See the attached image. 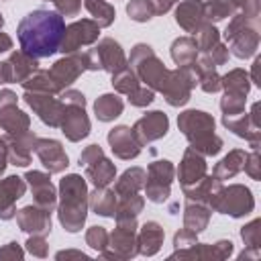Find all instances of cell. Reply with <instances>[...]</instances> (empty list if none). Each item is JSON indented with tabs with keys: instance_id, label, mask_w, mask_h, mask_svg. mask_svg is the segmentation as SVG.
<instances>
[{
	"instance_id": "53",
	"label": "cell",
	"mask_w": 261,
	"mask_h": 261,
	"mask_svg": "<svg viewBox=\"0 0 261 261\" xmlns=\"http://www.w3.org/2000/svg\"><path fill=\"white\" fill-rule=\"evenodd\" d=\"M198 241V234L188 230V228H179L175 234H173V249L179 251V249H188L190 245H194Z\"/></svg>"
},
{
	"instance_id": "57",
	"label": "cell",
	"mask_w": 261,
	"mask_h": 261,
	"mask_svg": "<svg viewBox=\"0 0 261 261\" xmlns=\"http://www.w3.org/2000/svg\"><path fill=\"white\" fill-rule=\"evenodd\" d=\"M8 104H18V96H16V92L6 88V90H0V108L8 106Z\"/></svg>"
},
{
	"instance_id": "50",
	"label": "cell",
	"mask_w": 261,
	"mask_h": 261,
	"mask_svg": "<svg viewBox=\"0 0 261 261\" xmlns=\"http://www.w3.org/2000/svg\"><path fill=\"white\" fill-rule=\"evenodd\" d=\"M234 6H237V12L247 16V18H253L257 20L259 14H261V0H232Z\"/></svg>"
},
{
	"instance_id": "8",
	"label": "cell",
	"mask_w": 261,
	"mask_h": 261,
	"mask_svg": "<svg viewBox=\"0 0 261 261\" xmlns=\"http://www.w3.org/2000/svg\"><path fill=\"white\" fill-rule=\"evenodd\" d=\"M80 165L86 169V179L94 188H104L110 186L116 179V165L104 155V149L96 143L88 145L80 153Z\"/></svg>"
},
{
	"instance_id": "37",
	"label": "cell",
	"mask_w": 261,
	"mask_h": 261,
	"mask_svg": "<svg viewBox=\"0 0 261 261\" xmlns=\"http://www.w3.org/2000/svg\"><path fill=\"white\" fill-rule=\"evenodd\" d=\"M84 6L100 29H108L116 20V10L108 0H84Z\"/></svg>"
},
{
	"instance_id": "14",
	"label": "cell",
	"mask_w": 261,
	"mask_h": 261,
	"mask_svg": "<svg viewBox=\"0 0 261 261\" xmlns=\"http://www.w3.org/2000/svg\"><path fill=\"white\" fill-rule=\"evenodd\" d=\"M130 130L137 137V141L141 143V147H145V145H149L153 141H159L167 135L169 118L163 110H149L130 126Z\"/></svg>"
},
{
	"instance_id": "52",
	"label": "cell",
	"mask_w": 261,
	"mask_h": 261,
	"mask_svg": "<svg viewBox=\"0 0 261 261\" xmlns=\"http://www.w3.org/2000/svg\"><path fill=\"white\" fill-rule=\"evenodd\" d=\"M232 253H234V245H232L230 239H220V241L212 243V255H214V261H224V259H228Z\"/></svg>"
},
{
	"instance_id": "48",
	"label": "cell",
	"mask_w": 261,
	"mask_h": 261,
	"mask_svg": "<svg viewBox=\"0 0 261 261\" xmlns=\"http://www.w3.org/2000/svg\"><path fill=\"white\" fill-rule=\"evenodd\" d=\"M126 100L133 104V106H137V108H145V106H149L153 100H155V92L151 90V88H147V86H139L137 90H133L128 96H126Z\"/></svg>"
},
{
	"instance_id": "9",
	"label": "cell",
	"mask_w": 261,
	"mask_h": 261,
	"mask_svg": "<svg viewBox=\"0 0 261 261\" xmlns=\"http://www.w3.org/2000/svg\"><path fill=\"white\" fill-rule=\"evenodd\" d=\"M175 179V165L169 159H155L147 167V177H145V196L153 204H163L167 202L171 194V184Z\"/></svg>"
},
{
	"instance_id": "17",
	"label": "cell",
	"mask_w": 261,
	"mask_h": 261,
	"mask_svg": "<svg viewBox=\"0 0 261 261\" xmlns=\"http://www.w3.org/2000/svg\"><path fill=\"white\" fill-rule=\"evenodd\" d=\"M86 71L84 65V51H75V53H67L61 59H57L51 67H49V75L53 77V82L57 84V88L63 92L65 88H69L82 73Z\"/></svg>"
},
{
	"instance_id": "62",
	"label": "cell",
	"mask_w": 261,
	"mask_h": 261,
	"mask_svg": "<svg viewBox=\"0 0 261 261\" xmlns=\"http://www.w3.org/2000/svg\"><path fill=\"white\" fill-rule=\"evenodd\" d=\"M10 49H12V39H10V35L2 33V29H0V53H6V51H10Z\"/></svg>"
},
{
	"instance_id": "3",
	"label": "cell",
	"mask_w": 261,
	"mask_h": 261,
	"mask_svg": "<svg viewBox=\"0 0 261 261\" xmlns=\"http://www.w3.org/2000/svg\"><path fill=\"white\" fill-rule=\"evenodd\" d=\"M177 128L188 139L190 147H194L204 157H214L222 151L224 141L214 133L216 120L210 112L190 108L177 114Z\"/></svg>"
},
{
	"instance_id": "16",
	"label": "cell",
	"mask_w": 261,
	"mask_h": 261,
	"mask_svg": "<svg viewBox=\"0 0 261 261\" xmlns=\"http://www.w3.org/2000/svg\"><path fill=\"white\" fill-rule=\"evenodd\" d=\"M35 155L39 157L41 165L49 173H63L69 167V157L57 139H41L37 137L35 141Z\"/></svg>"
},
{
	"instance_id": "34",
	"label": "cell",
	"mask_w": 261,
	"mask_h": 261,
	"mask_svg": "<svg viewBox=\"0 0 261 261\" xmlns=\"http://www.w3.org/2000/svg\"><path fill=\"white\" fill-rule=\"evenodd\" d=\"M145 177H147V171L143 167H128L124 169L116 184H114V194L120 198V196H128V194H139L145 186Z\"/></svg>"
},
{
	"instance_id": "10",
	"label": "cell",
	"mask_w": 261,
	"mask_h": 261,
	"mask_svg": "<svg viewBox=\"0 0 261 261\" xmlns=\"http://www.w3.org/2000/svg\"><path fill=\"white\" fill-rule=\"evenodd\" d=\"M196 86H198V75H196L194 65L175 67V69H169L167 80L161 88V94L169 106L179 108V106H186L190 102L192 90Z\"/></svg>"
},
{
	"instance_id": "18",
	"label": "cell",
	"mask_w": 261,
	"mask_h": 261,
	"mask_svg": "<svg viewBox=\"0 0 261 261\" xmlns=\"http://www.w3.org/2000/svg\"><path fill=\"white\" fill-rule=\"evenodd\" d=\"M59 128L65 135V139L71 143H80L82 139H86L92 130V122H90V116L86 112V106L65 104V112H63Z\"/></svg>"
},
{
	"instance_id": "36",
	"label": "cell",
	"mask_w": 261,
	"mask_h": 261,
	"mask_svg": "<svg viewBox=\"0 0 261 261\" xmlns=\"http://www.w3.org/2000/svg\"><path fill=\"white\" fill-rule=\"evenodd\" d=\"M220 86H222V92H234V94L249 96L253 84L245 69L234 67V69H228L224 75H220Z\"/></svg>"
},
{
	"instance_id": "13",
	"label": "cell",
	"mask_w": 261,
	"mask_h": 261,
	"mask_svg": "<svg viewBox=\"0 0 261 261\" xmlns=\"http://www.w3.org/2000/svg\"><path fill=\"white\" fill-rule=\"evenodd\" d=\"M222 126L249 143H261L259 102H255L249 112H239V114H230V116L222 114Z\"/></svg>"
},
{
	"instance_id": "1",
	"label": "cell",
	"mask_w": 261,
	"mask_h": 261,
	"mask_svg": "<svg viewBox=\"0 0 261 261\" xmlns=\"http://www.w3.org/2000/svg\"><path fill=\"white\" fill-rule=\"evenodd\" d=\"M63 31H65V20L57 10L35 8L20 18L16 27V37L24 53L43 59L59 51Z\"/></svg>"
},
{
	"instance_id": "49",
	"label": "cell",
	"mask_w": 261,
	"mask_h": 261,
	"mask_svg": "<svg viewBox=\"0 0 261 261\" xmlns=\"http://www.w3.org/2000/svg\"><path fill=\"white\" fill-rule=\"evenodd\" d=\"M243 171H245L251 179L259 181V177H261V157H259V149H251V151L247 153Z\"/></svg>"
},
{
	"instance_id": "7",
	"label": "cell",
	"mask_w": 261,
	"mask_h": 261,
	"mask_svg": "<svg viewBox=\"0 0 261 261\" xmlns=\"http://www.w3.org/2000/svg\"><path fill=\"white\" fill-rule=\"evenodd\" d=\"M253 210H255V198H253V192L245 184L222 186L212 206V212H220L230 218H243L251 214Z\"/></svg>"
},
{
	"instance_id": "32",
	"label": "cell",
	"mask_w": 261,
	"mask_h": 261,
	"mask_svg": "<svg viewBox=\"0 0 261 261\" xmlns=\"http://www.w3.org/2000/svg\"><path fill=\"white\" fill-rule=\"evenodd\" d=\"M169 55L173 59V63L177 67H188V65H194L196 59H198V45H196V39L186 35V37H177L173 39L171 47H169Z\"/></svg>"
},
{
	"instance_id": "12",
	"label": "cell",
	"mask_w": 261,
	"mask_h": 261,
	"mask_svg": "<svg viewBox=\"0 0 261 261\" xmlns=\"http://www.w3.org/2000/svg\"><path fill=\"white\" fill-rule=\"evenodd\" d=\"M100 37V27L96 20L92 18H80V20H73L69 24H65V31H63V39H61V45H59V51L63 55L67 53H75V51H82V47H90L98 41Z\"/></svg>"
},
{
	"instance_id": "29",
	"label": "cell",
	"mask_w": 261,
	"mask_h": 261,
	"mask_svg": "<svg viewBox=\"0 0 261 261\" xmlns=\"http://www.w3.org/2000/svg\"><path fill=\"white\" fill-rule=\"evenodd\" d=\"M210 216H212V210L208 206L192 202V200H186V204H184V228L200 234V232H204L208 228Z\"/></svg>"
},
{
	"instance_id": "31",
	"label": "cell",
	"mask_w": 261,
	"mask_h": 261,
	"mask_svg": "<svg viewBox=\"0 0 261 261\" xmlns=\"http://www.w3.org/2000/svg\"><path fill=\"white\" fill-rule=\"evenodd\" d=\"M245 157H247V151L245 149H230L212 169V175L220 181L224 179H232L234 175H239L243 171V165H245Z\"/></svg>"
},
{
	"instance_id": "56",
	"label": "cell",
	"mask_w": 261,
	"mask_h": 261,
	"mask_svg": "<svg viewBox=\"0 0 261 261\" xmlns=\"http://www.w3.org/2000/svg\"><path fill=\"white\" fill-rule=\"evenodd\" d=\"M84 65H86V71H102V63H100L96 47L84 51Z\"/></svg>"
},
{
	"instance_id": "19",
	"label": "cell",
	"mask_w": 261,
	"mask_h": 261,
	"mask_svg": "<svg viewBox=\"0 0 261 261\" xmlns=\"http://www.w3.org/2000/svg\"><path fill=\"white\" fill-rule=\"evenodd\" d=\"M208 173V163L202 153H198L194 147H188L181 155V161L175 169V177L181 188H190L198 184L204 175Z\"/></svg>"
},
{
	"instance_id": "2",
	"label": "cell",
	"mask_w": 261,
	"mask_h": 261,
	"mask_svg": "<svg viewBox=\"0 0 261 261\" xmlns=\"http://www.w3.org/2000/svg\"><path fill=\"white\" fill-rule=\"evenodd\" d=\"M88 181L80 173H67L57 188V218L63 230L75 234L88 218Z\"/></svg>"
},
{
	"instance_id": "38",
	"label": "cell",
	"mask_w": 261,
	"mask_h": 261,
	"mask_svg": "<svg viewBox=\"0 0 261 261\" xmlns=\"http://www.w3.org/2000/svg\"><path fill=\"white\" fill-rule=\"evenodd\" d=\"M22 90H31V92H47V94H61V90L57 88V84L53 82V77L49 75V69H37L33 71L24 82H20Z\"/></svg>"
},
{
	"instance_id": "58",
	"label": "cell",
	"mask_w": 261,
	"mask_h": 261,
	"mask_svg": "<svg viewBox=\"0 0 261 261\" xmlns=\"http://www.w3.org/2000/svg\"><path fill=\"white\" fill-rule=\"evenodd\" d=\"M71 257H75V259H88V255L84 251H75V249H65V251L55 253V259H71Z\"/></svg>"
},
{
	"instance_id": "63",
	"label": "cell",
	"mask_w": 261,
	"mask_h": 261,
	"mask_svg": "<svg viewBox=\"0 0 261 261\" xmlns=\"http://www.w3.org/2000/svg\"><path fill=\"white\" fill-rule=\"evenodd\" d=\"M261 251L259 249H251V247H245L241 253H239V259H259Z\"/></svg>"
},
{
	"instance_id": "15",
	"label": "cell",
	"mask_w": 261,
	"mask_h": 261,
	"mask_svg": "<svg viewBox=\"0 0 261 261\" xmlns=\"http://www.w3.org/2000/svg\"><path fill=\"white\" fill-rule=\"evenodd\" d=\"M27 186L33 192L35 204L53 212L57 208V188L51 181V173L49 171H39V169H29L24 175Z\"/></svg>"
},
{
	"instance_id": "4",
	"label": "cell",
	"mask_w": 261,
	"mask_h": 261,
	"mask_svg": "<svg viewBox=\"0 0 261 261\" xmlns=\"http://www.w3.org/2000/svg\"><path fill=\"white\" fill-rule=\"evenodd\" d=\"M224 45L228 47V53L239 59H249L257 55L259 49V24L253 18H247L243 14H234L228 18V24L224 29Z\"/></svg>"
},
{
	"instance_id": "22",
	"label": "cell",
	"mask_w": 261,
	"mask_h": 261,
	"mask_svg": "<svg viewBox=\"0 0 261 261\" xmlns=\"http://www.w3.org/2000/svg\"><path fill=\"white\" fill-rule=\"evenodd\" d=\"M16 224L22 232L27 234H43L47 237L51 232V212L37 206V204H29L22 206L20 210H16Z\"/></svg>"
},
{
	"instance_id": "6",
	"label": "cell",
	"mask_w": 261,
	"mask_h": 261,
	"mask_svg": "<svg viewBox=\"0 0 261 261\" xmlns=\"http://www.w3.org/2000/svg\"><path fill=\"white\" fill-rule=\"evenodd\" d=\"M137 218H126V220H116V226L112 232H108V247L100 251L104 259H114V261H124L133 259L139 255V245H137Z\"/></svg>"
},
{
	"instance_id": "61",
	"label": "cell",
	"mask_w": 261,
	"mask_h": 261,
	"mask_svg": "<svg viewBox=\"0 0 261 261\" xmlns=\"http://www.w3.org/2000/svg\"><path fill=\"white\" fill-rule=\"evenodd\" d=\"M259 67H261V57H255V59H253V65H251V73H249L251 84H255V86H261V80H259Z\"/></svg>"
},
{
	"instance_id": "43",
	"label": "cell",
	"mask_w": 261,
	"mask_h": 261,
	"mask_svg": "<svg viewBox=\"0 0 261 261\" xmlns=\"http://www.w3.org/2000/svg\"><path fill=\"white\" fill-rule=\"evenodd\" d=\"M126 14L135 22H147L155 16V10L149 0H128L126 2Z\"/></svg>"
},
{
	"instance_id": "28",
	"label": "cell",
	"mask_w": 261,
	"mask_h": 261,
	"mask_svg": "<svg viewBox=\"0 0 261 261\" xmlns=\"http://www.w3.org/2000/svg\"><path fill=\"white\" fill-rule=\"evenodd\" d=\"M31 128V116L18 108V104H8L0 108V130L2 135H16Z\"/></svg>"
},
{
	"instance_id": "59",
	"label": "cell",
	"mask_w": 261,
	"mask_h": 261,
	"mask_svg": "<svg viewBox=\"0 0 261 261\" xmlns=\"http://www.w3.org/2000/svg\"><path fill=\"white\" fill-rule=\"evenodd\" d=\"M0 84H12V69H10L8 59L0 61Z\"/></svg>"
},
{
	"instance_id": "33",
	"label": "cell",
	"mask_w": 261,
	"mask_h": 261,
	"mask_svg": "<svg viewBox=\"0 0 261 261\" xmlns=\"http://www.w3.org/2000/svg\"><path fill=\"white\" fill-rule=\"evenodd\" d=\"M122 110H124V100L116 92L102 94L94 102V114L100 122H112L122 114Z\"/></svg>"
},
{
	"instance_id": "40",
	"label": "cell",
	"mask_w": 261,
	"mask_h": 261,
	"mask_svg": "<svg viewBox=\"0 0 261 261\" xmlns=\"http://www.w3.org/2000/svg\"><path fill=\"white\" fill-rule=\"evenodd\" d=\"M145 208V198L141 194H128V196H120L116 202V212L114 218L116 220H126V218H137Z\"/></svg>"
},
{
	"instance_id": "51",
	"label": "cell",
	"mask_w": 261,
	"mask_h": 261,
	"mask_svg": "<svg viewBox=\"0 0 261 261\" xmlns=\"http://www.w3.org/2000/svg\"><path fill=\"white\" fill-rule=\"evenodd\" d=\"M51 2L61 16H77L84 4V0H51Z\"/></svg>"
},
{
	"instance_id": "20",
	"label": "cell",
	"mask_w": 261,
	"mask_h": 261,
	"mask_svg": "<svg viewBox=\"0 0 261 261\" xmlns=\"http://www.w3.org/2000/svg\"><path fill=\"white\" fill-rule=\"evenodd\" d=\"M106 139H108V145H110L114 157H118L122 161L137 159L141 155V151H143L141 143L137 141V137L133 135L130 126H126V124H116L114 128H110Z\"/></svg>"
},
{
	"instance_id": "45",
	"label": "cell",
	"mask_w": 261,
	"mask_h": 261,
	"mask_svg": "<svg viewBox=\"0 0 261 261\" xmlns=\"http://www.w3.org/2000/svg\"><path fill=\"white\" fill-rule=\"evenodd\" d=\"M241 239H243L245 247L259 249L261 247V220L259 218H253L251 222H247L245 226H241Z\"/></svg>"
},
{
	"instance_id": "11",
	"label": "cell",
	"mask_w": 261,
	"mask_h": 261,
	"mask_svg": "<svg viewBox=\"0 0 261 261\" xmlns=\"http://www.w3.org/2000/svg\"><path fill=\"white\" fill-rule=\"evenodd\" d=\"M22 102L37 114V118L43 124H47L51 128H59L61 118H63V112H65V104H63L61 98H57V94L24 90Z\"/></svg>"
},
{
	"instance_id": "27",
	"label": "cell",
	"mask_w": 261,
	"mask_h": 261,
	"mask_svg": "<svg viewBox=\"0 0 261 261\" xmlns=\"http://www.w3.org/2000/svg\"><path fill=\"white\" fill-rule=\"evenodd\" d=\"M220 188H222V181L216 179L214 175H208V173H206L198 184H194V186H190V188H181V190H184V198H186V200L204 204V206H208V208L212 210Z\"/></svg>"
},
{
	"instance_id": "39",
	"label": "cell",
	"mask_w": 261,
	"mask_h": 261,
	"mask_svg": "<svg viewBox=\"0 0 261 261\" xmlns=\"http://www.w3.org/2000/svg\"><path fill=\"white\" fill-rule=\"evenodd\" d=\"M237 14V6L232 0H204V16L206 22H220Z\"/></svg>"
},
{
	"instance_id": "35",
	"label": "cell",
	"mask_w": 261,
	"mask_h": 261,
	"mask_svg": "<svg viewBox=\"0 0 261 261\" xmlns=\"http://www.w3.org/2000/svg\"><path fill=\"white\" fill-rule=\"evenodd\" d=\"M8 63H10V69H12V82H18V84L24 82L33 71L39 69V59L24 53L22 49L10 51Z\"/></svg>"
},
{
	"instance_id": "25",
	"label": "cell",
	"mask_w": 261,
	"mask_h": 261,
	"mask_svg": "<svg viewBox=\"0 0 261 261\" xmlns=\"http://www.w3.org/2000/svg\"><path fill=\"white\" fill-rule=\"evenodd\" d=\"M175 22L190 35H196L206 22L204 0H179L175 4Z\"/></svg>"
},
{
	"instance_id": "42",
	"label": "cell",
	"mask_w": 261,
	"mask_h": 261,
	"mask_svg": "<svg viewBox=\"0 0 261 261\" xmlns=\"http://www.w3.org/2000/svg\"><path fill=\"white\" fill-rule=\"evenodd\" d=\"M194 39L198 45V53H208L212 47H216L220 43V31L216 29V24L204 22L200 27V31L194 35Z\"/></svg>"
},
{
	"instance_id": "55",
	"label": "cell",
	"mask_w": 261,
	"mask_h": 261,
	"mask_svg": "<svg viewBox=\"0 0 261 261\" xmlns=\"http://www.w3.org/2000/svg\"><path fill=\"white\" fill-rule=\"evenodd\" d=\"M204 55H208V57H210V61H212L216 67H218V65H224V63L228 61V57H230V53H228V47H226L222 41H220L216 47H212L208 53H204Z\"/></svg>"
},
{
	"instance_id": "21",
	"label": "cell",
	"mask_w": 261,
	"mask_h": 261,
	"mask_svg": "<svg viewBox=\"0 0 261 261\" xmlns=\"http://www.w3.org/2000/svg\"><path fill=\"white\" fill-rule=\"evenodd\" d=\"M6 141V151H8V163L16 165V167H27L33 159L35 153V141L37 135L29 128L24 133H16V135H2Z\"/></svg>"
},
{
	"instance_id": "26",
	"label": "cell",
	"mask_w": 261,
	"mask_h": 261,
	"mask_svg": "<svg viewBox=\"0 0 261 261\" xmlns=\"http://www.w3.org/2000/svg\"><path fill=\"white\" fill-rule=\"evenodd\" d=\"M165 239V230L157 220H147L141 228H137V245H139V255L143 257H153L159 253L161 245Z\"/></svg>"
},
{
	"instance_id": "44",
	"label": "cell",
	"mask_w": 261,
	"mask_h": 261,
	"mask_svg": "<svg viewBox=\"0 0 261 261\" xmlns=\"http://www.w3.org/2000/svg\"><path fill=\"white\" fill-rule=\"evenodd\" d=\"M245 104H247V96L234 94V92H222V98H220V112L226 114V116L239 114V112H245Z\"/></svg>"
},
{
	"instance_id": "5",
	"label": "cell",
	"mask_w": 261,
	"mask_h": 261,
	"mask_svg": "<svg viewBox=\"0 0 261 261\" xmlns=\"http://www.w3.org/2000/svg\"><path fill=\"white\" fill-rule=\"evenodd\" d=\"M126 59H128L130 69L137 73V77L143 86L151 88L153 92H161V88L167 80L169 67H165V63L157 57V53L151 45L137 43L130 49V57H126Z\"/></svg>"
},
{
	"instance_id": "64",
	"label": "cell",
	"mask_w": 261,
	"mask_h": 261,
	"mask_svg": "<svg viewBox=\"0 0 261 261\" xmlns=\"http://www.w3.org/2000/svg\"><path fill=\"white\" fill-rule=\"evenodd\" d=\"M4 27V16H2V12H0V29Z\"/></svg>"
},
{
	"instance_id": "23",
	"label": "cell",
	"mask_w": 261,
	"mask_h": 261,
	"mask_svg": "<svg viewBox=\"0 0 261 261\" xmlns=\"http://www.w3.org/2000/svg\"><path fill=\"white\" fill-rule=\"evenodd\" d=\"M27 194V181L20 175H6L0 179V220L16 216V202Z\"/></svg>"
},
{
	"instance_id": "60",
	"label": "cell",
	"mask_w": 261,
	"mask_h": 261,
	"mask_svg": "<svg viewBox=\"0 0 261 261\" xmlns=\"http://www.w3.org/2000/svg\"><path fill=\"white\" fill-rule=\"evenodd\" d=\"M6 165H8V151H6V141L4 137L0 135V177L4 175L6 171Z\"/></svg>"
},
{
	"instance_id": "24",
	"label": "cell",
	"mask_w": 261,
	"mask_h": 261,
	"mask_svg": "<svg viewBox=\"0 0 261 261\" xmlns=\"http://www.w3.org/2000/svg\"><path fill=\"white\" fill-rule=\"evenodd\" d=\"M94 47L98 51V57H100V63H102V71H108L112 75V73H116V71H120V69H124L128 65L126 53H124L122 45L116 39L104 37Z\"/></svg>"
},
{
	"instance_id": "41",
	"label": "cell",
	"mask_w": 261,
	"mask_h": 261,
	"mask_svg": "<svg viewBox=\"0 0 261 261\" xmlns=\"http://www.w3.org/2000/svg\"><path fill=\"white\" fill-rule=\"evenodd\" d=\"M110 84H112L114 92H116V94H122V96H128L133 90H137V88L141 86V82H139L137 73L130 69V65H126L124 69H120V71L112 73Z\"/></svg>"
},
{
	"instance_id": "30",
	"label": "cell",
	"mask_w": 261,
	"mask_h": 261,
	"mask_svg": "<svg viewBox=\"0 0 261 261\" xmlns=\"http://www.w3.org/2000/svg\"><path fill=\"white\" fill-rule=\"evenodd\" d=\"M116 202H118V196L108 186L94 188V192L88 194V206L92 208V212H96L98 216H104V218H114Z\"/></svg>"
},
{
	"instance_id": "46",
	"label": "cell",
	"mask_w": 261,
	"mask_h": 261,
	"mask_svg": "<svg viewBox=\"0 0 261 261\" xmlns=\"http://www.w3.org/2000/svg\"><path fill=\"white\" fill-rule=\"evenodd\" d=\"M86 245L94 251H104L108 247V230L106 226H100V224H94L86 230Z\"/></svg>"
},
{
	"instance_id": "47",
	"label": "cell",
	"mask_w": 261,
	"mask_h": 261,
	"mask_svg": "<svg viewBox=\"0 0 261 261\" xmlns=\"http://www.w3.org/2000/svg\"><path fill=\"white\" fill-rule=\"evenodd\" d=\"M24 247L33 257L45 259L49 255V243H47V237H43V234H29Z\"/></svg>"
},
{
	"instance_id": "54",
	"label": "cell",
	"mask_w": 261,
	"mask_h": 261,
	"mask_svg": "<svg viewBox=\"0 0 261 261\" xmlns=\"http://www.w3.org/2000/svg\"><path fill=\"white\" fill-rule=\"evenodd\" d=\"M22 257H24V249L16 241H10V243L0 247V259H8V261H16L18 259L20 261Z\"/></svg>"
}]
</instances>
